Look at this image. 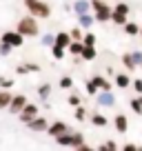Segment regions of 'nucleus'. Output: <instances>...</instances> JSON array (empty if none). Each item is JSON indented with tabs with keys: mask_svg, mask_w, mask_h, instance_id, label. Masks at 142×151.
Returning <instances> with one entry per match:
<instances>
[{
	"mask_svg": "<svg viewBox=\"0 0 142 151\" xmlns=\"http://www.w3.org/2000/svg\"><path fill=\"white\" fill-rule=\"evenodd\" d=\"M0 47H2V40H0Z\"/></svg>",
	"mask_w": 142,
	"mask_h": 151,
	"instance_id": "nucleus-40",
	"label": "nucleus"
},
{
	"mask_svg": "<svg viewBox=\"0 0 142 151\" xmlns=\"http://www.w3.org/2000/svg\"><path fill=\"white\" fill-rule=\"evenodd\" d=\"M82 40H85V45H95V36H93V33H87Z\"/></svg>",
	"mask_w": 142,
	"mask_h": 151,
	"instance_id": "nucleus-30",
	"label": "nucleus"
},
{
	"mask_svg": "<svg viewBox=\"0 0 142 151\" xmlns=\"http://www.w3.org/2000/svg\"><path fill=\"white\" fill-rule=\"evenodd\" d=\"M89 7H91V2H87V0H80V2H76V5H73V9H76L78 16H82V14H87V11H89Z\"/></svg>",
	"mask_w": 142,
	"mask_h": 151,
	"instance_id": "nucleus-15",
	"label": "nucleus"
},
{
	"mask_svg": "<svg viewBox=\"0 0 142 151\" xmlns=\"http://www.w3.org/2000/svg\"><path fill=\"white\" fill-rule=\"evenodd\" d=\"M91 122H93L95 127H107V118H104V116H100V113H95L93 118H91Z\"/></svg>",
	"mask_w": 142,
	"mask_h": 151,
	"instance_id": "nucleus-21",
	"label": "nucleus"
},
{
	"mask_svg": "<svg viewBox=\"0 0 142 151\" xmlns=\"http://www.w3.org/2000/svg\"><path fill=\"white\" fill-rule=\"evenodd\" d=\"M98 104H100V107H113V104H115V98H113V93H111V89L102 91V93L98 96Z\"/></svg>",
	"mask_w": 142,
	"mask_h": 151,
	"instance_id": "nucleus-8",
	"label": "nucleus"
},
{
	"mask_svg": "<svg viewBox=\"0 0 142 151\" xmlns=\"http://www.w3.org/2000/svg\"><path fill=\"white\" fill-rule=\"evenodd\" d=\"M82 49H85V45H82V42H71V45H69V51L76 53V56H80Z\"/></svg>",
	"mask_w": 142,
	"mask_h": 151,
	"instance_id": "nucleus-22",
	"label": "nucleus"
},
{
	"mask_svg": "<svg viewBox=\"0 0 142 151\" xmlns=\"http://www.w3.org/2000/svg\"><path fill=\"white\" fill-rule=\"evenodd\" d=\"M51 53H53V58H56V60H62V58H65V47L53 45V47H51Z\"/></svg>",
	"mask_w": 142,
	"mask_h": 151,
	"instance_id": "nucleus-20",
	"label": "nucleus"
},
{
	"mask_svg": "<svg viewBox=\"0 0 142 151\" xmlns=\"http://www.w3.org/2000/svg\"><path fill=\"white\" fill-rule=\"evenodd\" d=\"M33 118H38V107H36V104H24V109L22 111H20V120H22L24 124H29L31 122Z\"/></svg>",
	"mask_w": 142,
	"mask_h": 151,
	"instance_id": "nucleus-5",
	"label": "nucleus"
},
{
	"mask_svg": "<svg viewBox=\"0 0 142 151\" xmlns=\"http://www.w3.org/2000/svg\"><path fill=\"white\" fill-rule=\"evenodd\" d=\"M11 93H7V91H0V109H9L11 104Z\"/></svg>",
	"mask_w": 142,
	"mask_h": 151,
	"instance_id": "nucleus-17",
	"label": "nucleus"
},
{
	"mask_svg": "<svg viewBox=\"0 0 142 151\" xmlns=\"http://www.w3.org/2000/svg\"><path fill=\"white\" fill-rule=\"evenodd\" d=\"M80 58H85V60H93V58H95V49H93V45H85V49H82Z\"/></svg>",
	"mask_w": 142,
	"mask_h": 151,
	"instance_id": "nucleus-16",
	"label": "nucleus"
},
{
	"mask_svg": "<svg viewBox=\"0 0 142 151\" xmlns=\"http://www.w3.org/2000/svg\"><path fill=\"white\" fill-rule=\"evenodd\" d=\"M42 42H44V45H56V38L49 33V36H44V38H42Z\"/></svg>",
	"mask_w": 142,
	"mask_h": 151,
	"instance_id": "nucleus-32",
	"label": "nucleus"
},
{
	"mask_svg": "<svg viewBox=\"0 0 142 151\" xmlns=\"http://www.w3.org/2000/svg\"><path fill=\"white\" fill-rule=\"evenodd\" d=\"M127 16H129V5L120 2L113 9V14H111V20H113L115 24H127Z\"/></svg>",
	"mask_w": 142,
	"mask_h": 151,
	"instance_id": "nucleus-4",
	"label": "nucleus"
},
{
	"mask_svg": "<svg viewBox=\"0 0 142 151\" xmlns=\"http://www.w3.org/2000/svg\"><path fill=\"white\" fill-rule=\"evenodd\" d=\"M71 85H73V80H71L69 76H65V78L60 80V87H62V89H71Z\"/></svg>",
	"mask_w": 142,
	"mask_h": 151,
	"instance_id": "nucleus-27",
	"label": "nucleus"
},
{
	"mask_svg": "<svg viewBox=\"0 0 142 151\" xmlns=\"http://www.w3.org/2000/svg\"><path fill=\"white\" fill-rule=\"evenodd\" d=\"M93 82L98 85V89H102V91H109V89H111V85L107 82V78H102V76H95Z\"/></svg>",
	"mask_w": 142,
	"mask_h": 151,
	"instance_id": "nucleus-18",
	"label": "nucleus"
},
{
	"mask_svg": "<svg viewBox=\"0 0 142 151\" xmlns=\"http://www.w3.org/2000/svg\"><path fill=\"white\" fill-rule=\"evenodd\" d=\"M56 45H60V47L69 49V45H71V36H69V33H65V31H60V33L56 36Z\"/></svg>",
	"mask_w": 142,
	"mask_h": 151,
	"instance_id": "nucleus-12",
	"label": "nucleus"
},
{
	"mask_svg": "<svg viewBox=\"0 0 142 151\" xmlns=\"http://www.w3.org/2000/svg\"><path fill=\"white\" fill-rule=\"evenodd\" d=\"M115 85L122 87V89H127V87L131 85V78H129L127 73H118V76H115Z\"/></svg>",
	"mask_w": 142,
	"mask_h": 151,
	"instance_id": "nucleus-13",
	"label": "nucleus"
},
{
	"mask_svg": "<svg viewBox=\"0 0 142 151\" xmlns=\"http://www.w3.org/2000/svg\"><path fill=\"white\" fill-rule=\"evenodd\" d=\"M24 5H27V9L31 11V14L38 16V18H49V16H51V7H49L47 2H42V0H24Z\"/></svg>",
	"mask_w": 142,
	"mask_h": 151,
	"instance_id": "nucleus-1",
	"label": "nucleus"
},
{
	"mask_svg": "<svg viewBox=\"0 0 142 151\" xmlns=\"http://www.w3.org/2000/svg\"><path fill=\"white\" fill-rule=\"evenodd\" d=\"M49 91H51V87H49V85H42V87H40V91H38V93H40V98H47V96H49Z\"/></svg>",
	"mask_w": 142,
	"mask_h": 151,
	"instance_id": "nucleus-28",
	"label": "nucleus"
},
{
	"mask_svg": "<svg viewBox=\"0 0 142 151\" xmlns=\"http://www.w3.org/2000/svg\"><path fill=\"white\" fill-rule=\"evenodd\" d=\"M0 85L5 87V89H9V87H11V85H14V82H11V80H9V78H0Z\"/></svg>",
	"mask_w": 142,
	"mask_h": 151,
	"instance_id": "nucleus-34",
	"label": "nucleus"
},
{
	"mask_svg": "<svg viewBox=\"0 0 142 151\" xmlns=\"http://www.w3.org/2000/svg\"><path fill=\"white\" fill-rule=\"evenodd\" d=\"M133 87H136V91H138V93H142V78L133 82Z\"/></svg>",
	"mask_w": 142,
	"mask_h": 151,
	"instance_id": "nucleus-38",
	"label": "nucleus"
},
{
	"mask_svg": "<svg viewBox=\"0 0 142 151\" xmlns=\"http://www.w3.org/2000/svg\"><path fill=\"white\" fill-rule=\"evenodd\" d=\"M71 38L80 40V38H82V31H80V29H71Z\"/></svg>",
	"mask_w": 142,
	"mask_h": 151,
	"instance_id": "nucleus-35",
	"label": "nucleus"
},
{
	"mask_svg": "<svg viewBox=\"0 0 142 151\" xmlns=\"http://www.w3.org/2000/svg\"><path fill=\"white\" fill-rule=\"evenodd\" d=\"M133 60H136V65L140 67V65H142V53H140V51H136V53H133Z\"/></svg>",
	"mask_w": 142,
	"mask_h": 151,
	"instance_id": "nucleus-36",
	"label": "nucleus"
},
{
	"mask_svg": "<svg viewBox=\"0 0 142 151\" xmlns=\"http://www.w3.org/2000/svg\"><path fill=\"white\" fill-rule=\"evenodd\" d=\"M100 149H102V151H107V149H115V142H113V140H109V142H104V145H100Z\"/></svg>",
	"mask_w": 142,
	"mask_h": 151,
	"instance_id": "nucleus-31",
	"label": "nucleus"
},
{
	"mask_svg": "<svg viewBox=\"0 0 142 151\" xmlns=\"http://www.w3.org/2000/svg\"><path fill=\"white\" fill-rule=\"evenodd\" d=\"M29 129H33V131H44V129H49V124H47L44 118H33L31 122H29Z\"/></svg>",
	"mask_w": 142,
	"mask_h": 151,
	"instance_id": "nucleus-11",
	"label": "nucleus"
},
{
	"mask_svg": "<svg viewBox=\"0 0 142 151\" xmlns=\"http://www.w3.org/2000/svg\"><path fill=\"white\" fill-rule=\"evenodd\" d=\"M140 33H142V29H140Z\"/></svg>",
	"mask_w": 142,
	"mask_h": 151,
	"instance_id": "nucleus-41",
	"label": "nucleus"
},
{
	"mask_svg": "<svg viewBox=\"0 0 142 151\" xmlns=\"http://www.w3.org/2000/svg\"><path fill=\"white\" fill-rule=\"evenodd\" d=\"M22 33L20 31H5L2 33V42H9L11 47H20V45H22Z\"/></svg>",
	"mask_w": 142,
	"mask_h": 151,
	"instance_id": "nucleus-6",
	"label": "nucleus"
},
{
	"mask_svg": "<svg viewBox=\"0 0 142 151\" xmlns=\"http://www.w3.org/2000/svg\"><path fill=\"white\" fill-rule=\"evenodd\" d=\"M91 9L95 11V20H100V22H107L111 18V14H113V9L104 0H91Z\"/></svg>",
	"mask_w": 142,
	"mask_h": 151,
	"instance_id": "nucleus-2",
	"label": "nucleus"
},
{
	"mask_svg": "<svg viewBox=\"0 0 142 151\" xmlns=\"http://www.w3.org/2000/svg\"><path fill=\"white\" fill-rule=\"evenodd\" d=\"M73 147H76V149H82V147H85V142H82V133H73Z\"/></svg>",
	"mask_w": 142,
	"mask_h": 151,
	"instance_id": "nucleus-25",
	"label": "nucleus"
},
{
	"mask_svg": "<svg viewBox=\"0 0 142 151\" xmlns=\"http://www.w3.org/2000/svg\"><path fill=\"white\" fill-rule=\"evenodd\" d=\"M85 116H87V113H85V109L80 107V109L76 111V118H78V120H85Z\"/></svg>",
	"mask_w": 142,
	"mask_h": 151,
	"instance_id": "nucleus-37",
	"label": "nucleus"
},
{
	"mask_svg": "<svg viewBox=\"0 0 142 151\" xmlns=\"http://www.w3.org/2000/svg\"><path fill=\"white\" fill-rule=\"evenodd\" d=\"M56 142L60 147H73V133H60V136H56Z\"/></svg>",
	"mask_w": 142,
	"mask_h": 151,
	"instance_id": "nucleus-9",
	"label": "nucleus"
},
{
	"mask_svg": "<svg viewBox=\"0 0 142 151\" xmlns=\"http://www.w3.org/2000/svg\"><path fill=\"white\" fill-rule=\"evenodd\" d=\"M127 127H129V124H127V118H124L122 113H120V116H115V129H118V133H124V131H127Z\"/></svg>",
	"mask_w": 142,
	"mask_h": 151,
	"instance_id": "nucleus-14",
	"label": "nucleus"
},
{
	"mask_svg": "<svg viewBox=\"0 0 142 151\" xmlns=\"http://www.w3.org/2000/svg\"><path fill=\"white\" fill-rule=\"evenodd\" d=\"M24 67H27V71H36V73L40 71V67H38V65H24Z\"/></svg>",
	"mask_w": 142,
	"mask_h": 151,
	"instance_id": "nucleus-39",
	"label": "nucleus"
},
{
	"mask_svg": "<svg viewBox=\"0 0 142 151\" xmlns=\"http://www.w3.org/2000/svg\"><path fill=\"white\" fill-rule=\"evenodd\" d=\"M47 131H49V133H51V136H53V138H56V136H60V133H67V131H69V127H67V124H65V122H53V124H51V127H49V129H47Z\"/></svg>",
	"mask_w": 142,
	"mask_h": 151,
	"instance_id": "nucleus-10",
	"label": "nucleus"
},
{
	"mask_svg": "<svg viewBox=\"0 0 142 151\" xmlns=\"http://www.w3.org/2000/svg\"><path fill=\"white\" fill-rule=\"evenodd\" d=\"M24 104H27V98H24L22 93H18V96H14V100H11L9 111H11V113H20V111L24 109Z\"/></svg>",
	"mask_w": 142,
	"mask_h": 151,
	"instance_id": "nucleus-7",
	"label": "nucleus"
},
{
	"mask_svg": "<svg viewBox=\"0 0 142 151\" xmlns=\"http://www.w3.org/2000/svg\"><path fill=\"white\" fill-rule=\"evenodd\" d=\"M124 31H127L129 36H136V33H140V29H138V24H133V22H127V24H124Z\"/></svg>",
	"mask_w": 142,
	"mask_h": 151,
	"instance_id": "nucleus-23",
	"label": "nucleus"
},
{
	"mask_svg": "<svg viewBox=\"0 0 142 151\" xmlns=\"http://www.w3.org/2000/svg\"><path fill=\"white\" fill-rule=\"evenodd\" d=\"M80 24H82V27H91V24H93V18L87 16V14H82L80 16Z\"/></svg>",
	"mask_w": 142,
	"mask_h": 151,
	"instance_id": "nucleus-26",
	"label": "nucleus"
},
{
	"mask_svg": "<svg viewBox=\"0 0 142 151\" xmlns=\"http://www.w3.org/2000/svg\"><path fill=\"white\" fill-rule=\"evenodd\" d=\"M67 102L73 104V107H78V104H80V98H78V96H69V100H67Z\"/></svg>",
	"mask_w": 142,
	"mask_h": 151,
	"instance_id": "nucleus-33",
	"label": "nucleus"
},
{
	"mask_svg": "<svg viewBox=\"0 0 142 151\" xmlns=\"http://www.w3.org/2000/svg\"><path fill=\"white\" fill-rule=\"evenodd\" d=\"M131 109H133L136 113H142V100H140V98H133V100H131Z\"/></svg>",
	"mask_w": 142,
	"mask_h": 151,
	"instance_id": "nucleus-24",
	"label": "nucleus"
},
{
	"mask_svg": "<svg viewBox=\"0 0 142 151\" xmlns=\"http://www.w3.org/2000/svg\"><path fill=\"white\" fill-rule=\"evenodd\" d=\"M122 62H124L127 69H140V67L136 65V60H133V56H129V53H124V56H122Z\"/></svg>",
	"mask_w": 142,
	"mask_h": 151,
	"instance_id": "nucleus-19",
	"label": "nucleus"
},
{
	"mask_svg": "<svg viewBox=\"0 0 142 151\" xmlns=\"http://www.w3.org/2000/svg\"><path fill=\"white\" fill-rule=\"evenodd\" d=\"M18 31L22 33V36H38V22H36V18H22L18 22Z\"/></svg>",
	"mask_w": 142,
	"mask_h": 151,
	"instance_id": "nucleus-3",
	"label": "nucleus"
},
{
	"mask_svg": "<svg viewBox=\"0 0 142 151\" xmlns=\"http://www.w3.org/2000/svg\"><path fill=\"white\" fill-rule=\"evenodd\" d=\"M95 89H98V85H95L93 80L87 82V93H89V96H93V93H95Z\"/></svg>",
	"mask_w": 142,
	"mask_h": 151,
	"instance_id": "nucleus-29",
	"label": "nucleus"
}]
</instances>
